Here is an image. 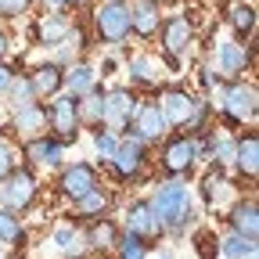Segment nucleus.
<instances>
[{"instance_id":"nucleus-34","label":"nucleus","mask_w":259,"mask_h":259,"mask_svg":"<svg viewBox=\"0 0 259 259\" xmlns=\"http://www.w3.org/2000/svg\"><path fill=\"white\" fill-rule=\"evenodd\" d=\"M11 169H15V155H11V148H8V144H0V180H4Z\"/></svg>"},{"instance_id":"nucleus-35","label":"nucleus","mask_w":259,"mask_h":259,"mask_svg":"<svg viewBox=\"0 0 259 259\" xmlns=\"http://www.w3.org/2000/svg\"><path fill=\"white\" fill-rule=\"evenodd\" d=\"M97 151H101V155H108L112 158V151H115V137H108V134H101V130H97Z\"/></svg>"},{"instance_id":"nucleus-6","label":"nucleus","mask_w":259,"mask_h":259,"mask_svg":"<svg viewBox=\"0 0 259 259\" xmlns=\"http://www.w3.org/2000/svg\"><path fill=\"white\" fill-rule=\"evenodd\" d=\"M134 112H137V97L130 94V90H112V94H105V112H101V119L112 126V130H122L130 119H134Z\"/></svg>"},{"instance_id":"nucleus-3","label":"nucleus","mask_w":259,"mask_h":259,"mask_svg":"<svg viewBox=\"0 0 259 259\" xmlns=\"http://www.w3.org/2000/svg\"><path fill=\"white\" fill-rule=\"evenodd\" d=\"M32 198H36V177H32V173L15 169V177L11 173L4 177V187H0V205H4V209L22 212Z\"/></svg>"},{"instance_id":"nucleus-16","label":"nucleus","mask_w":259,"mask_h":259,"mask_svg":"<svg viewBox=\"0 0 259 259\" xmlns=\"http://www.w3.org/2000/svg\"><path fill=\"white\" fill-rule=\"evenodd\" d=\"M15 130H18V134H25V137H32V134H40V130H44V122H47V112H44V105H18L15 108Z\"/></svg>"},{"instance_id":"nucleus-33","label":"nucleus","mask_w":259,"mask_h":259,"mask_svg":"<svg viewBox=\"0 0 259 259\" xmlns=\"http://www.w3.org/2000/svg\"><path fill=\"white\" fill-rule=\"evenodd\" d=\"M54 241H58V248L72 252V248H76V231H72V227H61V231L54 234Z\"/></svg>"},{"instance_id":"nucleus-17","label":"nucleus","mask_w":259,"mask_h":259,"mask_svg":"<svg viewBox=\"0 0 259 259\" xmlns=\"http://www.w3.org/2000/svg\"><path fill=\"white\" fill-rule=\"evenodd\" d=\"M248 69V51L241 47V44H220V72H227V76H238V72H245Z\"/></svg>"},{"instance_id":"nucleus-26","label":"nucleus","mask_w":259,"mask_h":259,"mask_svg":"<svg viewBox=\"0 0 259 259\" xmlns=\"http://www.w3.org/2000/svg\"><path fill=\"white\" fill-rule=\"evenodd\" d=\"M90 245H97V248H105V245H115V227H112L108 220L94 223V227H90Z\"/></svg>"},{"instance_id":"nucleus-36","label":"nucleus","mask_w":259,"mask_h":259,"mask_svg":"<svg viewBox=\"0 0 259 259\" xmlns=\"http://www.w3.org/2000/svg\"><path fill=\"white\" fill-rule=\"evenodd\" d=\"M212 155H216V162H227V158L234 155V144H231V141H216V144H212Z\"/></svg>"},{"instance_id":"nucleus-22","label":"nucleus","mask_w":259,"mask_h":259,"mask_svg":"<svg viewBox=\"0 0 259 259\" xmlns=\"http://www.w3.org/2000/svg\"><path fill=\"white\" fill-rule=\"evenodd\" d=\"M231 29H234L238 40L248 36V32L255 29V8H252V4H238V8L231 11Z\"/></svg>"},{"instance_id":"nucleus-23","label":"nucleus","mask_w":259,"mask_h":259,"mask_svg":"<svg viewBox=\"0 0 259 259\" xmlns=\"http://www.w3.org/2000/svg\"><path fill=\"white\" fill-rule=\"evenodd\" d=\"M29 158L32 162H47V166H58V162H61V144L58 141H32L29 144Z\"/></svg>"},{"instance_id":"nucleus-4","label":"nucleus","mask_w":259,"mask_h":259,"mask_svg":"<svg viewBox=\"0 0 259 259\" xmlns=\"http://www.w3.org/2000/svg\"><path fill=\"white\" fill-rule=\"evenodd\" d=\"M47 122H51V130L61 141H72L76 126H79V101H76V94L58 97V101L51 105V112H47Z\"/></svg>"},{"instance_id":"nucleus-5","label":"nucleus","mask_w":259,"mask_h":259,"mask_svg":"<svg viewBox=\"0 0 259 259\" xmlns=\"http://www.w3.org/2000/svg\"><path fill=\"white\" fill-rule=\"evenodd\" d=\"M162 115H166V122H173V126H187V122H198L202 108H198V101H194L191 94L166 90V97H162Z\"/></svg>"},{"instance_id":"nucleus-12","label":"nucleus","mask_w":259,"mask_h":259,"mask_svg":"<svg viewBox=\"0 0 259 259\" xmlns=\"http://www.w3.org/2000/svg\"><path fill=\"white\" fill-rule=\"evenodd\" d=\"M158 29H162V47H166L169 54H184L187 51V44H191V22L184 15L166 18Z\"/></svg>"},{"instance_id":"nucleus-24","label":"nucleus","mask_w":259,"mask_h":259,"mask_svg":"<svg viewBox=\"0 0 259 259\" xmlns=\"http://www.w3.org/2000/svg\"><path fill=\"white\" fill-rule=\"evenodd\" d=\"M223 255L227 259H252L255 255V241H248V238H241V234H231V238H227L223 241Z\"/></svg>"},{"instance_id":"nucleus-7","label":"nucleus","mask_w":259,"mask_h":259,"mask_svg":"<svg viewBox=\"0 0 259 259\" xmlns=\"http://www.w3.org/2000/svg\"><path fill=\"white\" fill-rule=\"evenodd\" d=\"M134 130H137L134 137H141V141H158L162 134H166V115H162V108L155 101L141 105L134 112Z\"/></svg>"},{"instance_id":"nucleus-29","label":"nucleus","mask_w":259,"mask_h":259,"mask_svg":"<svg viewBox=\"0 0 259 259\" xmlns=\"http://www.w3.org/2000/svg\"><path fill=\"white\" fill-rule=\"evenodd\" d=\"M76 202H79V209H83V212H101V209L108 205V198H105V191H101V187L87 191L83 198H76Z\"/></svg>"},{"instance_id":"nucleus-25","label":"nucleus","mask_w":259,"mask_h":259,"mask_svg":"<svg viewBox=\"0 0 259 259\" xmlns=\"http://www.w3.org/2000/svg\"><path fill=\"white\" fill-rule=\"evenodd\" d=\"M0 241H8V245L22 241V227H18V220H15L11 209H0Z\"/></svg>"},{"instance_id":"nucleus-19","label":"nucleus","mask_w":259,"mask_h":259,"mask_svg":"<svg viewBox=\"0 0 259 259\" xmlns=\"http://www.w3.org/2000/svg\"><path fill=\"white\" fill-rule=\"evenodd\" d=\"M238 166H241V173H245L248 180H252L255 169H259V141H255L252 134L238 141Z\"/></svg>"},{"instance_id":"nucleus-8","label":"nucleus","mask_w":259,"mask_h":259,"mask_svg":"<svg viewBox=\"0 0 259 259\" xmlns=\"http://www.w3.org/2000/svg\"><path fill=\"white\" fill-rule=\"evenodd\" d=\"M112 162H115V173H119V177H134V173L141 169V162H144V141H141V137H130V141L115 144Z\"/></svg>"},{"instance_id":"nucleus-28","label":"nucleus","mask_w":259,"mask_h":259,"mask_svg":"<svg viewBox=\"0 0 259 259\" xmlns=\"http://www.w3.org/2000/svg\"><path fill=\"white\" fill-rule=\"evenodd\" d=\"M119 255H122V259H144V241L130 231V234L119 241Z\"/></svg>"},{"instance_id":"nucleus-32","label":"nucleus","mask_w":259,"mask_h":259,"mask_svg":"<svg viewBox=\"0 0 259 259\" xmlns=\"http://www.w3.org/2000/svg\"><path fill=\"white\" fill-rule=\"evenodd\" d=\"M130 72H134L137 83H151V61L148 58H134L130 61Z\"/></svg>"},{"instance_id":"nucleus-39","label":"nucleus","mask_w":259,"mask_h":259,"mask_svg":"<svg viewBox=\"0 0 259 259\" xmlns=\"http://www.w3.org/2000/svg\"><path fill=\"white\" fill-rule=\"evenodd\" d=\"M51 4H58V8H65V4H76V0H51Z\"/></svg>"},{"instance_id":"nucleus-18","label":"nucleus","mask_w":259,"mask_h":259,"mask_svg":"<svg viewBox=\"0 0 259 259\" xmlns=\"http://www.w3.org/2000/svg\"><path fill=\"white\" fill-rule=\"evenodd\" d=\"M69 22H65V18H40L36 22V40L40 44H47V47H54V44H65V40H69Z\"/></svg>"},{"instance_id":"nucleus-2","label":"nucleus","mask_w":259,"mask_h":259,"mask_svg":"<svg viewBox=\"0 0 259 259\" xmlns=\"http://www.w3.org/2000/svg\"><path fill=\"white\" fill-rule=\"evenodd\" d=\"M94 32L101 44H122L130 36V4L122 0H105L94 11Z\"/></svg>"},{"instance_id":"nucleus-13","label":"nucleus","mask_w":259,"mask_h":259,"mask_svg":"<svg viewBox=\"0 0 259 259\" xmlns=\"http://www.w3.org/2000/svg\"><path fill=\"white\" fill-rule=\"evenodd\" d=\"M126 220H130V231H134L137 238H151V234H158V231H162V223H158V220H155V212H151V202H137V205H130Z\"/></svg>"},{"instance_id":"nucleus-31","label":"nucleus","mask_w":259,"mask_h":259,"mask_svg":"<svg viewBox=\"0 0 259 259\" xmlns=\"http://www.w3.org/2000/svg\"><path fill=\"white\" fill-rule=\"evenodd\" d=\"M32 0H0V18H18L29 11Z\"/></svg>"},{"instance_id":"nucleus-21","label":"nucleus","mask_w":259,"mask_h":259,"mask_svg":"<svg viewBox=\"0 0 259 259\" xmlns=\"http://www.w3.org/2000/svg\"><path fill=\"white\" fill-rule=\"evenodd\" d=\"M202 194H205L209 205H220V202H227V194H231V184H227V177L216 169V173H209L202 180Z\"/></svg>"},{"instance_id":"nucleus-27","label":"nucleus","mask_w":259,"mask_h":259,"mask_svg":"<svg viewBox=\"0 0 259 259\" xmlns=\"http://www.w3.org/2000/svg\"><path fill=\"white\" fill-rule=\"evenodd\" d=\"M69 87H72V94L94 87V69H90V65H76V69L69 72Z\"/></svg>"},{"instance_id":"nucleus-38","label":"nucleus","mask_w":259,"mask_h":259,"mask_svg":"<svg viewBox=\"0 0 259 259\" xmlns=\"http://www.w3.org/2000/svg\"><path fill=\"white\" fill-rule=\"evenodd\" d=\"M8 51V36H4V29H0V54Z\"/></svg>"},{"instance_id":"nucleus-10","label":"nucleus","mask_w":259,"mask_h":259,"mask_svg":"<svg viewBox=\"0 0 259 259\" xmlns=\"http://www.w3.org/2000/svg\"><path fill=\"white\" fill-rule=\"evenodd\" d=\"M227 115H231L234 122H245L255 115V90L245 87V83H234L231 90H227V101H223Z\"/></svg>"},{"instance_id":"nucleus-9","label":"nucleus","mask_w":259,"mask_h":259,"mask_svg":"<svg viewBox=\"0 0 259 259\" xmlns=\"http://www.w3.org/2000/svg\"><path fill=\"white\" fill-rule=\"evenodd\" d=\"M158 25H162V18H158V4H155V0H137V4L130 8V29H134L137 36L151 40L158 32Z\"/></svg>"},{"instance_id":"nucleus-20","label":"nucleus","mask_w":259,"mask_h":259,"mask_svg":"<svg viewBox=\"0 0 259 259\" xmlns=\"http://www.w3.org/2000/svg\"><path fill=\"white\" fill-rule=\"evenodd\" d=\"M255 231H259V220H255V205H252V202L238 205V209H234V234H241V238L255 241Z\"/></svg>"},{"instance_id":"nucleus-15","label":"nucleus","mask_w":259,"mask_h":259,"mask_svg":"<svg viewBox=\"0 0 259 259\" xmlns=\"http://www.w3.org/2000/svg\"><path fill=\"white\" fill-rule=\"evenodd\" d=\"M194 155H198L194 141H187V137L173 141V144L166 148V173H187L191 162H194Z\"/></svg>"},{"instance_id":"nucleus-30","label":"nucleus","mask_w":259,"mask_h":259,"mask_svg":"<svg viewBox=\"0 0 259 259\" xmlns=\"http://www.w3.org/2000/svg\"><path fill=\"white\" fill-rule=\"evenodd\" d=\"M8 94L15 97V105H29V101H36V97H32V87H29V79H15L11 87H8Z\"/></svg>"},{"instance_id":"nucleus-14","label":"nucleus","mask_w":259,"mask_h":259,"mask_svg":"<svg viewBox=\"0 0 259 259\" xmlns=\"http://www.w3.org/2000/svg\"><path fill=\"white\" fill-rule=\"evenodd\" d=\"M61 83H65V72L58 69V65H40V69L29 76L32 97H51V94H58Z\"/></svg>"},{"instance_id":"nucleus-37","label":"nucleus","mask_w":259,"mask_h":259,"mask_svg":"<svg viewBox=\"0 0 259 259\" xmlns=\"http://www.w3.org/2000/svg\"><path fill=\"white\" fill-rule=\"evenodd\" d=\"M15 83V69H8V65H0V94H8V87Z\"/></svg>"},{"instance_id":"nucleus-11","label":"nucleus","mask_w":259,"mask_h":259,"mask_svg":"<svg viewBox=\"0 0 259 259\" xmlns=\"http://www.w3.org/2000/svg\"><path fill=\"white\" fill-rule=\"evenodd\" d=\"M94 187H97V173H94V166H87V162H76L72 169L61 173V191L69 194V198H83V194L94 191Z\"/></svg>"},{"instance_id":"nucleus-1","label":"nucleus","mask_w":259,"mask_h":259,"mask_svg":"<svg viewBox=\"0 0 259 259\" xmlns=\"http://www.w3.org/2000/svg\"><path fill=\"white\" fill-rule=\"evenodd\" d=\"M151 212L162 227H184V220H191V198H187V187L184 184H166L155 202H151Z\"/></svg>"}]
</instances>
